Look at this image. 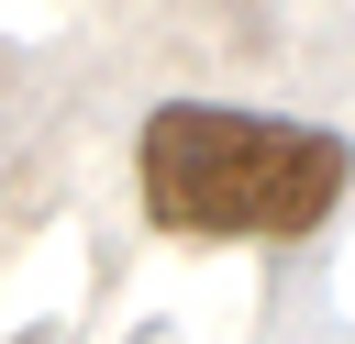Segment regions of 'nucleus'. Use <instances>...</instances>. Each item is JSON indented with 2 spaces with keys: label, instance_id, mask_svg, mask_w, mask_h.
Wrapping results in <instances>:
<instances>
[{
  "label": "nucleus",
  "instance_id": "obj_1",
  "mask_svg": "<svg viewBox=\"0 0 355 344\" xmlns=\"http://www.w3.org/2000/svg\"><path fill=\"white\" fill-rule=\"evenodd\" d=\"M133 178H144V211L166 233H200V244H300V233L333 222L355 155H344V133L288 122V111L166 100L133 133Z\"/></svg>",
  "mask_w": 355,
  "mask_h": 344
}]
</instances>
